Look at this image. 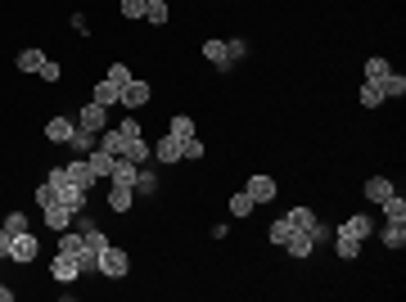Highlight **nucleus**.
Wrapping results in <instances>:
<instances>
[{
    "mask_svg": "<svg viewBox=\"0 0 406 302\" xmlns=\"http://www.w3.org/2000/svg\"><path fill=\"white\" fill-rule=\"evenodd\" d=\"M167 131H171L176 140H190V136H194V117H190V113H176V117H171V127H167Z\"/></svg>",
    "mask_w": 406,
    "mask_h": 302,
    "instance_id": "cd10ccee",
    "label": "nucleus"
},
{
    "mask_svg": "<svg viewBox=\"0 0 406 302\" xmlns=\"http://www.w3.org/2000/svg\"><path fill=\"white\" fill-rule=\"evenodd\" d=\"M50 275H55L59 284H72V280L81 275V267H77V257H68V252H59V257L50 262Z\"/></svg>",
    "mask_w": 406,
    "mask_h": 302,
    "instance_id": "6e6552de",
    "label": "nucleus"
},
{
    "mask_svg": "<svg viewBox=\"0 0 406 302\" xmlns=\"http://www.w3.org/2000/svg\"><path fill=\"white\" fill-rule=\"evenodd\" d=\"M108 81H113V86L122 91V86L131 81V68H127V64H108Z\"/></svg>",
    "mask_w": 406,
    "mask_h": 302,
    "instance_id": "58836bf2",
    "label": "nucleus"
},
{
    "mask_svg": "<svg viewBox=\"0 0 406 302\" xmlns=\"http://www.w3.org/2000/svg\"><path fill=\"white\" fill-rule=\"evenodd\" d=\"M0 302H14V289L9 284H0Z\"/></svg>",
    "mask_w": 406,
    "mask_h": 302,
    "instance_id": "a18cd8bd",
    "label": "nucleus"
},
{
    "mask_svg": "<svg viewBox=\"0 0 406 302\" xmlns=\"http://www.w3.org/2000/svg\"><path fill=\"white\" fill-rule=\"evenodd\" d=\"M244 54H249V41H239V36H230V41H226V59H230V68H235Z\"/></svg>",
    "mask_w": 406,
    "mask_h": 302,
    "instance_id": "4c0bfd02",
    "label": "nucleus"
},
{
    "mask_svg": "<svg viewBox=\"0 0 406 302\" xmlns=\"http://www.w3.org/2000/svg\"><path fill=\"white\" fill-rule=\"evenodd\" d=\"M131 199H135L131 185H113V180H108V208L113 212H131Z\"/></svg>",
    "mask_w": 406,
    "mask_h": 302,
    "instance_id": "2eb2a0df",
    "label": "nucleus"
},
{
    "mask_svg": "<svg viewBox=\"0 0 406 302\" xmlns=\"http://www.w3.org/2000/svg\"><path fill=\"white\" fill-rule=\"evenodd\" d=\"M285 248H289V257H312V235H307V231H293L289 239H285Z\"/></svg>",
    "mask_w": 406,
    "mask_h": 302,
    "instance_id": "412c9836",
    "label": "nucleus"
},
{
    "mask_svg": "<svg viewBox=\"0 0 406 302\" xmlns=\"http://www.w3.org/2000/svg\"><path fill=\"white\" fill-rule=\"evenodd\" d=\"M45 212V226H50V231L59 235V231H68V226H72V212L64 208V203H50V208H41Z\"/></svg>",
    "mask_w": 406,
    "mask_h": 302,
    "instance_id": "dca6fc26",
    "label": "nucleus"
},
{
    "mask_svg": "<svg viewBox=\"0 0 406 302\" xmlns=\"http://www.w3.org/2000/svg\"><path fill=\"white\" fill-rule=\"evenodd\" d=\"M41 64H45L41 50H23L18 54V72H41Z\"/></svg>",
    "mask_w": 406,
    "mask_h": 302,
    "instance_id": "473e14b6",
    "label": "nucleus"
},
{
    "mask_svg": "<svg viewBox=\"0 0 406 302\" xmlns=\"http://www.w3.org/2000/svg\"><path fill=\"white\" fill-rule=\"evenodd\" d=\"M100 149H108L113 158H122V153H127V136H122L118 127H104L100 131Z\"/></svg>",
    "mask_w": 406,
    "mask_h": 302,
    "instance_id": "f3484780",
    "label": "nucleus"
},
{
    "mask_svg": "<svg viewBox=\"0 0 406 302\" xmlns=\"http://www.w3.org/2000/svg\"><path fill=\"white\" fill-rule=\"evenodd\" d=\"M271 244H280V248H285V239L293 235V226H289V216H276V221H271Z\"/></svg>",
    "mask_w": 406,
    "mask_h": 302,
    "instance_id": "c85d7f7f",
    "label": "nucleus"
},
{
    "mask_svg": "<svg viewBox=\"0 0 406 302\" xmlns=\"http://www.w3.org/2000/svg\"><path fill=\"white\" fill-rule=\"evenodd\" d=\"M379 239H384V248H393V252H397V248H406V226H402V221H388Z\"/></svg>",
    "mask_w": 406,
    "mask_h": 302,
    "instance_id": "393cba45",
    "label": "nucleus"
},
{
    "mask_svg": "<svg viewBox=\"0 0 406 302\" xmlns=\"http://www.w3.org/2000/svg\"><path fill=\"white\" fill-rule=\"evenodd\" d=\"M95 144H100V136H95V131H86V127H72V136H68V149L77 153V158H86V153H91Z\"/></svg>",
    "mask_w": 406,
    "mask_h": 302,
    "instance_id": "1a4fd4ad",
    "label": "nucleus"
},
{
    "mask_svg": "<svg viewBox=\"0 0 406 302\" xmlns=\"http://www.w3.org/2000/svg\"><path fill=\"white\" fill-rule=\"evenodd\" d=\"M145 5H150V0H122V18H145Z\"/></svg>",
    "mask_w": 406,
    "mask_h": 302,
    "instance_id": "a19ab883",
    "label": "nucleus"
},
{
    "mask_svg": "<svg viewBox=\"0 0 406 302\" xmlns=\"http://www.w3.org/2000/svg\"><path fill=\"white\" fill-rule=\"evenodd\" d=\"M118 131H122L127 140H135V136H140V122H135V117H122V122H118Z\"/></svg>",
    "mask_w": 406,
    "mask_h": 302,
    "instance_id": "37998d69",
    "label": "nucleus"
},
{
    "mask_svg": "<svg viewBox=\"0 0 406 302\" xmlns=\"http://www.w3.org/2000/svg\"><path fill=\"white\" fill-rule=\"evenodd\" d=\"M135 172H140L135 163L118 158V163H113V172H108V180H113V185H135Z\"/></svg>",
    "mask_w": 406,
    "mask_h": 302,
    "instance_id": "b1692460",
    "label": "nucleus"
},
{
    "mask_svg": "<svg viewBox=\"0 0 406 302\" xmlns=\"http://www.w3.org/2000/svg\"><path fill=\"white\" fill-rule=\"evenodd\" d=\"M361 104L366 108H379V104H384V91H379L375 81H361Z\"/></svg>",
    "mask_w": 406,
    "mask_h": 302,
    "instance_id": "f704fd0d",
    "label": "nucleus"
},
{
    "mask_svg": "<svg viewBox=\"0 0 406 302\" xmlns=\"http://www.w3.org/2000/svg\"><path fill=\"white\" fill-rule=\"evenodd\" d=\"M36 252H41V244H36V235H32V231H23V235L9 239V257L23 262V267H28V262H36Z\"/></svg>",
    "mask_w": 406,
    "mask_h": 302,
    "instance_id": "7ed1b4c3",
    "label": "nucleus"
},
{
    "mask_svg": "<svg viewBox=\"0 0 406 302\" xmlns=\"http://www.w3.org/2000/svg\"><path fill=\"white\" fill-rule=\"evenodd\" d=\"M371 231H375V216H366V212H356V216H348V221L339 226V235H352V239H371Z\"/></svg>",
    "mask_w": 406,
    "mask_h": 302,
    "instance_id": "423d86ee",
    "label": "nucleus"
},
{
    "mask_svg": "<svg viewBox=\"0 0 406 302\" xmlns=\"http://www.w3.org/2000/svg\"><path fill=\"white\" fill-rule=\"evenodd\" d=\"M379 208H384V221H402V226H406V199L397 194V190H393V194L379 203Z\"/></svg>",
    "mask_w": 406,
    "mask_h": 302,
    "instance_id": "4be33fe9",
    "label": "nucleus"
},
{
    "mask_svg": "<svg viewBox=\"0 0 406 302\" xmlns=\"http://www.w3.org/2000/svg\"><path fill=\"white\" fill-rule=\"evenodd\" d=\"M150 95H154V91H150V81L131 77L127 86H122V100H118V104H122V108H145V104H150Z\"/></svg>",
    "mask_w": 406,
    "mask_h": 302,
    "instance_id": "20e7f679",
    "label": "nucleus"
},
{
    "mask_svg": "<svg viewBox=\"0 0 406 302\" xmlns=\"http://www.w3.org/2000/svg\"><path fill=\"white\" fill-rule=\"evenodd\" d=\"M135 194H154V190H158V176L150 172V167H140V172H135Z\"/></svg>",
    "mask_w": 406,
    "mask_h": 302,
    "instance_id": "c756f323",
    "label": "nucleus"
},
{
    "mask_svg": "<svg viewBox=\"0 0 406 302\" xmlns=\"http://www.w3.org/2000/svg\"><path fill=\"white\" fill-rule=\"evenodd\" d=\"M127 163H135V167H145L154 158V144H145V136H135V140H127V153H122Z\"/></svg>",
    "mask_w": 406,
    "mask_h": 302,
    "instance_id": "4468645a",
    "label": "nucleus"
},
{
    "mask_svg": "<svg viewBox=\"0 0 406 302\" xmlns=\"http://www.w3.org/2000/svg\"><path fill=\"white\" fill-rule=\"evenodd\" d=\"M86 163H91V172L100 176V180H108V172H113V163H118V158H113L108 149H100V144H95V149L86 153Z\"/></svg>",
    "mask_w": 406,
    "mask_h": 302,
    "instance_id": "9d476101",
    "label": "nucleus"
},
{
    "mask_svg": "<svg viewBox=\"0 0 406 302\" xmlns=\"http://www.w3.org/2000/svg\"><path fill=\"white\" fill-rule=\"evenodd\" d=\"M244 194H249L253 203H271V199H276V180H271V176H249Z\"/></svg>",
    "mask_w": 406,
    "mask_h": 302,
    "instance_id": "0eeeda50",
    "label": "nucleus"
},
{
    "mask_svg": "<svg viewBox=\"0 0 406 302\" xmlns=\"http://www.w3.org/2000/svg\"><path fill=\"white\" fill-rule=\"evenodd\" d=\"M64 172H68V180H72V185H81V190H86V194H91V185L100 180V176L91 172V163H86V158H77V153H72V163L64 167Z\"/></svg>",
    "mask_w": 406,
    "mask_h": 302,
    "instance_id": "39448f33",
    "label": "nucleus"
},
{
    "mask_svg": "<svg viewBox=\"0 0 406 302\" xmlns=\"http://www.w3.org/2000/svg\"><path fill=\"white\" fill-rule=\"evenodd\" d=\"M393 194V180L388 176H371V180H366V199H371V203H384Z\"/></svg>",
    "mask_w": 406,
    "mask_h": 302,
    "instance_id": "5701e85b",
    "label": "nucleus"
},
{
    "mask_svg": "<svg viewBox=\"0 0 406 302\" xmlns=\"http://www.w3.org/2000/svg\"><path fill=\"white\" fill-rule=\"evenodd\" d=\"M329 244H334V252H339L343 262L361 257V239H352V235H339V231H334V239H329Z\"/></svg>",
    "mask_w": 406,
    "mask_h": 302,
    "instance_id": "6ab92c4d",
    "label": "nucleus"
},
{
    "mask_svg": "<svg viewBox=\"0 0 406 302\" xmlns=\"http://www.w3.org/2000/svg\"><path fill=\"white\" fill-rule=\"evenodd\" d=\"M36 203H41V208H50V203H59V185H55L50 176H45L41 185H36Z\"/></svg>",
    "mask_w": 406,
    "mask_h": 302,
    "instance_id": "7c9ffc66",
    "label": "nucleus"
},
{
    "mask_svg": "<svg viewBox=\"0 0 406 302\" xmlns=\"http://www.w3.org/2000/svg\"><path fill=\"white\" fill-rule=\"evenodd\" d=\"M9 239H14V235H9V231H0V257H9Z\"/></svg>",
    "mask_w": 406,
    "mask_h": 302,
    "instance_id": "c03bdc74",
    "label": "nucleus"
},
{
    "mask_svg": "<svg viewBox=\"0 0 406 302\" xmlns=\"http://www.w3.org/2000/svg\"><path fill=\"white\" fill-rule=\"evenodd\" d=\"M285 216H289L293 231H312V226H316V212H312V208H289Z\"/></svg>",
    "mask_w": 406,
    "mask_h": 302,
    "instance_id": "a878e982",
    "label": "nucleus"
},
{
    "mask_svg": "<svg viewBox=\"0 0 406 302\" xmlns=\"http://www.w3.org/2000/svg\"><path fill=\"white\" fill-rule=\"evenodd\" d=\"M36 77H41V81H59V77H64V68H59L55 59H45V64H41V72H36Z\"/></svg>",
    "mask_w": 406,
    "mask_h": 302,
    "instance_id": "79ce46f5",
    "label": "nucleus"
},
{
    "mask_svg": "<svg viewBox=\"0 0 406 302\" xmlns=\"http://www.w3.org/2000/svg\"><path fill=\"white\" fill-rule=\"evenodd\" d=\"M375 86L384 91V100H402V95H406V77H402V72H388V77H379Z\"/></svg>",
    "mask_w": 406,
    "mask_h": 302,
    "instance_id": "aec40b11",
    "label": "nucleus"
},
{
    "mask_svg": "<svg viewBox=\"0 0 406 302\" xmlns=\"http://www.w3.org/2000/svg\"><path fill=\"white\" fill-rule=\"evenodd\" d=\"M253 208H257V203L244 194V190H239V194H230V216H253Z\"/></svg>",
    "mask_w": 406,
    "mask_h": 302,
    "instance_id": "2f4dec72",
    "label": "nucleus"
},
{
    "mask_svg": "<svg viewBox=\"0 0 406 302\" xmlns=\"http://www.w3.org/2000/svg\"><path fill=\"white\" fill-rule=\"evenodd\" d=\"M118 100H122V91H118V86H113V81H108V77H104V81H100V86H95V104H104V108H113Z\"/></svg>",
    "mask_w": 406,
    "mask_h": 302,
    "instance_id": "bb28decb",
    "label": "nucleus"
},
{
    "mask_svg": "<svg viewBox=\"0 0 406 302\" xmlns=\"http://www.w3.org/2000/svg\"><path fill=\"white\" fill-rule=\"evenodd\" d=\"M154 158L158 163H181V140L171 136V131H167L163 140H154Z\"/></svg>",
    "mask_w": 406,
    "mask_h": 302,
    "instance_id": "f8f14e48",
    "label": "nucleus"
},
{
    "mask_svg": "<svg viewBox=\"0 0 406 302\" xmlns=\"http://www.w3.org/2000/svg\"><path fill=\"white\" fill-rule=\"evenodd\" d=\"M388 72H393V68H388V59H379V54H375V59H366V81H379V77H388Z\"/></svg>",
    "mask_w": 406,
    "mask_h": 302,
    "instance_id": "72a5a7b5",
    "label": "nucleus"
},
{
    "mask_svg": "<svg viewBox=\"0 0 406 302\" xmlns=\"http://www.w3.org/2000/svg\"><path fill=\"white\" fill-rule=\"evenodd\" d=\"M72 117H50V122H45V140H55V144H68V136H72Z\"/></svg>",
    "mask_w": 406,
    "mask_h": 302,
    "instance_id": "a211bd4d",
    "label": "nucleus"
},
{
    "mask_svg": "<svg viewBox=\"0 0 406 302\" xmlns=\"http://www.w3.org/2000/svg\"><path fill=\"white\" fill-rule=\"evenodd\" d=\"M145 18L163 28V23H167V0H150V5H145Z\"/></svg>",
    "mask_w": 406,
    "mask_h": 302,
    "instance_id": "e433bc0d",
    "label": "nucleus"
},
{
    "mask_svg": "<svg viewBox=\"0 0 406 302\" xmlns=\"http://www.w3.org/2000/svg\"><path fill=\"white\" fill-rule=\"evenodd\" d=\"M0 231H9V235H23V231H28V216H23V212H9Z\"/></svg>",
    "mask_w": 406,
    "mask_h": 302,
    "instance_id": "ea45409f",
    "label": "nucleus"
},
{
    "mask_svg": "<svg viewBox=\"0 0 406 302\" xmlns=\"http://www.w3.org/2000/svg\"><path fill=\"white\" fill-rule=\"evenodd\" d=\"M59 203H64L68 212H81L86 208V190L72 185V180H64V185H59Z\"/></svg>",
    "mask_w": 406,
    "mask_h": 302,
    "instance_id": "ddd939ff",
    "label": "nucleus"
},
{
    "mask_svg": "<svg viewBox=\"0 0 406 302\" xmlns=\"http://www.w3.org/2000/svg\"><path fill=\"white\" fill-rule=\"evenodd\" d=\"M72 122H77V127H86V131H95V136H100V131L108 127V108L91 100L86 108H77V117H72Z\"/></svg>",
    "mask_w": 406,
    "mask_h": 302,
    "instance_id": "f03ea898",
    "label": "nucleus"
},
{
    "mask_svg": "<svg viewBox=\"0 0 406 302\" xmlns=\"http://www.w3.org/2000/svg\"><path fill=\"white\" fill-rule=\"evenodd\" d=\"M181 158H190V163H199V158H203V140H199V136H190V140H181Z\"/></svg>",
    "mask_w": 406,
    "mask_h": 302,
    "instance_id": "c9c22d12",
    "label": "nucleus"
},
{
    "mask_svg": "<svg viewBox=\"0 0 406 302\" xmlns=\"http://www.w3.org/2000/svg\"><path fill=\"white\" fill-rule=\"evenodd\" d=\"M127 271H131V257H127L122 248L104 244V248H100V275H108V280H122Z\"/></svg>",
    "mask_w": 406,
    "mask_h": 302,
    "instance_id": "f257e3e1",
    "label": "nucleus"
},
{
    "mask_svg": "<svg viewBox=\"0 0 406 302\" xmlns=\"http://www.w3.org/2000/svg\"><path fill=\"white\" fill-rule=\"evenodd\" d=\"M203 59H208V64H217V72H230L226 41H221V36H213V41H203Z\"/></svg>",
    "mask_w": 406,
    "mask_h": 302,
    "instance_id": "9b49d317",
    "label": "nucleus"
}]
</instances>
